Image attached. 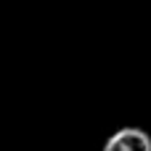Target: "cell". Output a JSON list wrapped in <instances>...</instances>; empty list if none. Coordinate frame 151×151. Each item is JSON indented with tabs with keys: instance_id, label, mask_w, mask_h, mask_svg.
Listing matches in <instances>:
<instances>
[{
	"instance_id": "1",
	"label": "cell",
	"mask_w": 151,
	"mask_h": 151,
	"mask_svg": "<svg viewBox=\"0 0 151 151\" xmlns=\"http://www.w3.org/2000/svg\"><path fill=\"white\" fill-rule=\"evenodd\" d=\"M101 151H151V135L143 127H119L106 138Z\"/></svg>"
}]
</instances>
